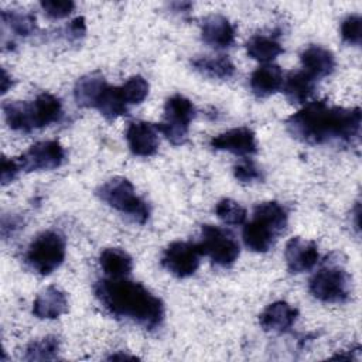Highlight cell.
<instances>
[{"mask_svg": "<svg viewBox=\"0 0 362 362\" xmlns=\"http://www.w3.org/2000/svg\"><path fill=\"white\" fill-rule=\"evenodd\" d=\"M286 126L294 139L311 146H349L359 140L361 109L314 100L291 115Z\"/></svg>", "mask_w": 362, "mask_h": 362, "instance_id": "1", "label": "cell"}, {"mask_svg": "<svg viewBox=\"0 0 362 362\" xmlns=\"http://www.w3.org/2000/svg\"><path fill=\"white\" fill-rule=\"evenodd\" d=\"M93 294L113 317L130 320L146 329H154L164 320V304L141 283L122 279H102L93 284Z\"/></svg>", "mask_w": 362, "mask_h": 362, "instance_id": "2", "label": "cell"}, {"mask_svg": "<svg viewBox=\"0 0 362 362\" xmlns=\"http://www.w3.org/2000/svg\"><path fill=\"white\" fill-rule=\"evenodd\" d=\"M287 226V211L277 201L260 202L255 206L252 221L245 223L242 238L247 249L267 252Z\"/></svg>", "mask_w": 362, "mask_h": 362, "instance_id": "3", "label": "cell"}, {"mask_svg": "<svg viewBox=\"0 0 362 362\" xmlns=\"http://www.w3.org/2000/svg\"><path fill=\"white\" fill-rule=\"evenodd\" d=\"M96 194L109 206L124 214L137 223H146L150 218L148 204L136 195L133 184L124 177L110 178L98 188Z\"/></svg>", "mask_w": 362, "mask_h": 362, "instance_id": "4", "label": "cell"}, {"mask_svg": "<svg viewBox=\"0 0 362 362\" xmlns=\"http://www.w3.org/2000/svg\"><path fill=\"white\" fill-rule=\"evenodd\" d=\"M65 259V239L55 230L37 235L25 252V263L41 276L55 272Z\"/></svg>", "mask_w": 362, "mask_h": 362, "instance_id": "5", "label": "cell"}, {"mask_svg": "<svg viewBox=\"0 0 362 362\" xmlns=\"http://www.w3.org/2000/svg\"><path fill=\"white\" fill-rule=\"evenodd\" d=\"M195 113L194 103L188 98L177 93L165 100L163 122L156 126L171 144L181 146L188 137L189 124Z\"/></svg>", "mask_w": 362, "mask_h": 362, "instance_id": "6", "label": "cell"}, {"mask_svg": "<svg viewBox=\"0 0 362 362\" xmlns=\"http://www.w3.org/2000/svg\"><path fill=\"white\" fill-rule=\"evenodd\" d=\"M197 245L201 255L208 256L215 264L222 267L233 264L240 253L235 236L229 230L215 225H202L201 238Z\"/></svg>", "mask_w": 362, "mask_h": 362, "instance_id": "7", "label": "cell"}, {"mask_svg": "<svg viewBox=\"0 0 362 362\" xmlns=\"http://www.w3.org/2000/svg\"><path fill=\"white\" fill-rule=\"evenodd\" d=\"M308 288L313 297L322 303H345L351 297L352 281L344 269L328 266L310 279Z\"/></svg>", "mask_w": 362, "mask_h": 362, "instance_id": "8", "label": "cell"}, {"mask_svg": "<svg viewBox=\"0 0 362 362\" xmlns=\"http://www.w3.org/2000/svg\"><path fill=\"white\" fill-rule=\"evenodd\" d=\"M201 250L197 243L175 240L171 242L163 252L161 264L175 277L184 279L192 276L198 266Z\"/></svg>", "mask_w": 362, "mask_h": 362, "instance_id": "9", "label": "cell"}, {"mask_svg": "<svg viewBox=\"0 0 362 362\" xmlns=\"http://www.w3.org/2000/svg\"><path fill=\"white\" fill-rule=\"evenodd\" d=\"M18 158L21 171H47L58 168L65 160V150L57 140L38 141Z\"/></svg>", "mask_w": 362, "mask_h": 362, "instance_id": "10", "label": "cell"}, {"mask_svg": "<svg viewBox=\"0 0 362 362\" xmlns=\"http://www.w3.org/2000/svg\"><path fill=\"white\" fill-rule=\"evenodd\" d=\"M156 124L136 120L130 122L126 129V141L130 151L139 157H150L158 150L160 139Z\"/></svg>", "mask_w": 362, "mask_h": 362, "instance_id": "11", "label": "cell"}, {"mask_svg": "<svg viewBox=\"0 0 362 362\" xmlns=\"http://www.w3.org/2000/svg\"><path fill=\"white\" fill-rule=\"evenodd\" d=\"M284 259L290 273L308 272L317 264L320 259L318 246L313 240L294 236L286 243Z\"/></svg>", "mask_w": 362, "mask_h": 362, "instance_id": "12", "label": "cell"}, {"mask_svg": "<svg viewBox=\"0 0 362 362\" xmlns=\"http://www.w3.org/2000/svg\"><path fill=\"white\" fill-rule=\"evenodd\" d=\"M209 144L215 150L229 151L236 156H252L257 151L255 133L245 126L226 130L212 137Z\"/></svg>", "mask_w": 362, "mask_h": 362, "instance_id": "13", "label": "cell"}, {"mask_svg": "<svg viewBox=\"0 0 362 362\" xmlns=\"http://www.w3.org/2000/svg\"><path fill=\"white\" fill-rule=\"evenodd\" d=\"M235 27L233 24L221 14H212L204 18L201 25L202 41L216 49L229 48L235 42Z\"/></svg>", "mask_w": 362, "mask_h": 362, "instance_id": "14", "label": "cell"}, {"mask_svg": "<svg viewBox=\"0 0 362 362\" xmlns=\"http://www.w3.org/2000/svg\"><path fill=\"white\" fill-rule=\"evenodd\" d=\"M297 317V308L291 307L286 301H274L262 311L259 315V322L264 331L286 332L293 327Z\"/></svg>", "mask_w": 362, "mask_h": 362, "instance_id": "15", "label": "cell"}, {"mask_svg": "<svg viewBox=\"0 0 362 362\" xmlns=\"http://www.w3.org/2000/svg\"><path fill=\"white\" fill-rule=\"evenodd\" d=\"M68 310V300L62 290L49 286L33 303V314L40 320H55Z\"/></svg>", "mask_w": 362, "mask_h": 362, "instance_id": "16", "label": "cell"}, {"mask_svg": "<svg viewBox=\"0 0 362 362\" xmlns=\"http://www.w3.org/2000/svg\"><path fill=\"white\" fill-rule=\"evenodd\" d=\"M107 88L105 76L95 71L81 76L74 86V99L81 107H95Z\"/></svg>", "mask_w": 362, "mask_h": 362, "instance_id": "17", "label": "cell"}, {"mask_svg": "<svg viewBox=\"0 0 362 362\" xmlns=\"http://www.w3.org/2000/svg\"><path fill=\"white\" fill-rule=\"evenodd\" d=\"M303 71H305L314 79L328 76L335 69V57L334 54L321 47V45H310L300 55Z\"/></svg>", "mask_w": 362, "mask_h": 362, "instance_id": "18", "label": "cell"}, {"mask_svg": "<svg viewBox=\"0 0 362 362\" xmlns=\"http://www.w3.org/2000/svg\"><path fill=\"white\" fill-rule=\"evenodd\" d=\"M283 71L279 65L264 64L256 68L249 79L252 92L259 98H267L281 89L283 86Z\"/></svg>", "mask_w": 362, "mask_h": 362, "instance_id": "19", "label": "cell"}, {"mask_svg": "<svg viewBox=\"0 0 362 362\" xmlns=\"http://www.w3.org/2000/svg\"><path fill=\"white\" fill-rule=\"evenodd\" d=\"M30 106L34 130L49 126L51 123L58 122L62 116L61 100L48 92L40 93L34 100L30 102Z\"/></svg>", "mask_w": 362, "mask_h": 362, "instance_id": "20", "label": "cell"}, {"mask_svg": "<svg viewBox=\"0 0 362 362\" xmlns=\"http://www.w3.org/2000/svg\"><path fill=\"white\" fill-rule=\"evenodd\" d=\"M99 266L110 279H122L130 274L133 260L130 255L120 247H106L99 255Z\"/></svg>", "mask_w": 362, "mask_h": 362, "instance_id": "21", "label": "cell"}, {"mask_svg": "<svg viewBox=\"0 0 362 362\" xmlns=\"http://www.w3.org/2000/svg\"><path fill=\"white\" fill-rule=\"evenodd\" d=\"M283 92L291 103H305L315 89V79L305 71H293L283 81Z\"/></svg>", "mask_w": 362, "mask_h": 362, "instance_id": "22", "label": "cell"}, {"mask_svg": "<svg viewBox=\"0 0 362 362\" xmlns=\"http://www.w3.org/2000/svg\"><path fill=\"white\" fill-rule=\"evenodd\" d=\"M192 66L202 75L212 79H229L236 68L226 55H202L191 61Z\"/></svg>", "mask_w": 362, "mask_h": 362, "instance_id": "23", "label": "cell"}, {"mask_svg": "<svg viewBox=\"0 0 362 362\" xmlns=\"http://www.w3.org/2000/svg\"><path fill=\"white\" fill-rule=\"evenodd\" d=\"M3 113L6 123L11 130L28 133L34 130L33 117H31V106L30 102L14 100L3 105Z\"/></svg>", "mask_w": 362, "mask_h": 362, "instance_id": "24", "label": "cell"}, {"mask_svg": "<svg viewBox=\"0 0 362 362\" xmlns=\"http://www.w3.org/2000/svg\"><path fill=\"white\" fill-rule=\"evenodd\" d=\"M246 52L250 58L256 61L269 62L283 52V47L273 37L256 34L247 41Z\"/></svg>", "mask_w": 362, "mask_h": 362, "instance_id": "25", "label": "cell"}, {"mask_svg": "<svg viewBox=\"0 0 362 362\" xmlns=\"http://www.w3.org/2000/svg\"><path fill=\"white\" fill-rule=\"evenodd\" d=\"M96 109L109 120L117 119L119 116H123L129 110V105L123 99V95L120 92V86H110L105 89L103 95L100 96Z\"/></svg>", "mask_w": 362, "mask_h": 362, "instance_id": "26", "label": "cell"}, {"mask_svg": "<svg viewBox=\"0 0 362 362\" xmlns=\"http://www.w3.org/2000/svg\"><path fill=\"white\" fill-rule=\"evenodd\" d=\"M3 30L8 28L10 33H14L20 37H28L37 30L35 16L30 13H23L18 10H3L1 11Z\"/></svg>", "mask_w": 362, "mask_h": 362, "instance_id": "27", "label": "cell"}, {"mask_svg": "<svg viewBox=\"0 0 362 362\" xmlns=\"http://www.w3.org/2000/svg\"><path fill=\"white\" fill-rule=\"evenodd\" d=\"M59 351V339L54 335L33 341L25 348L24 359L27 361H48L55 359Z\"/></svg>", "mask_w": 362, "mask_h": 362, "instance_id": "28", "label": "cell"}, {"mask_svg": "<svg viewBox=\"0 0 362 362\" xmlns=\"http://www.w3.org/2000/svg\"><path fill=\"white\" fill-rule=\"evenodd\" d=\"M216 216L226 225H243L246 221V209L236 201L230 198L221 199L215 206Z\"/></svg>", "mask_w": 362, "mask_h": 362, "instance_id": "29", "label": "cell"}, {"mask_svg": "<svg viewBox=\"0 0 362 362\" xmlns=\"http://www.w3.org/2000/svg\"><path fill=\"white\" fill-rule=\"evenodd\" d=\"M148 82L141 75L130 76L122 86L120 92L127 105H139L148 95Z\"/></svg>", "mask_w": 362, "mask_h": 362, "instance_id": "30", "label": "cell"}, {"mask_svg": "<svg viewBox=\"0 0 362 362\" xmlns=\"http://www.w3.org/2000/svg\"><path fill=\"white\" fill-rule=\"evenodd\" d=\"M362 18L359 14H349L341 23V37L346 44L359 45L362 40L361 34Z\"/></svg>", "mask_w": 362, "mask_h": 362, "instance_id": "31", "label": "cell"}, {"mask_svg": "<svg viewBox=\"0 0 362 362\" xmlns=\"http://www.w3.org/2000/svg\"><path fill=\"white\" fill-rule=\"evenodd\" d=\"M233 175L240 182H253V181L263 180L262 170L256 165L255 161L249 158L242 160L233 167Z\"/></svg>", "mask_w": 362, "mask_h": 362, "instance_id": "32", "label": "cell"}, {"mask_svg": "<svg viewBox=\"0 0 362 362\" xmlns=\"http://www.w3.org/2000/svg\"><path fill=\"white\" fill-rule=\"evenodd\" d=\"M41 8L49 18L58 20L68 17L75 8V3L71 0H44L41 1Z\"/></svg>", "mask_w": 362, "mask_h": 362, "instance_id": "33", "label": "cell"}, {"mask_svg": "<svg viewBox=\"0 0 362 362\" xmlns=\"http://www.w3.org/2000/svg\"><path fill=\"white\" fill-rule=\"evenodd\" d=\"M20 171H21V167L17 157H13V158H8L6 156L1 157V184L3 185L10 184L18 175Z\"/></svg>", "mask_w": 362, "mask_h": 362, "instance_id": "34", "label": "cell"}, {"mask_svg": "<svg viewBox=\"0 0 362 362\" xmlns=\"http://www.w3.org/2000/svg\"><path fill=\"white\" fill-rule=\"evenodd\" d=\"M86 33V23L83 17H76L74 18L66 27H65V34L69 41H78L81 40Z\"/></svg>", "mask_w": 362, "mask_h": 362, "instance_id": "35", "label": "cell"}, {"mask_svg": "<svg viewBox=\"0 0 362 362\" xmlns=\"http://www.w3.org/2000/svg\"><path fill=\"white\" fill-rule=\"evenodd\" d=\"M21 219L18 216H3V222H1V233L3 238H7L8 235H13V232L16 229H20L21 226Z\"/></svg>", "mask_w": 362, "mask_h": 362, "instance_id": "36", "label": "cell"}, {"mask_svg": "<svg viewBox=\"0 0 362 362\" xmlns=\"http://www.w3.org/2000/svg\"><path fill=\"white\" fill-rule=\"evenodd\" d=\"M0 82H1V93H6L11 88V85H13L11 76L7 74V71L4 68H1V79H0Z\"/></svg>", "mask_w": 362, "mask_h": 362, "instance_id": "37", "label": "cell"}, {"mask_svg": "<svg viewBox=\"0 0 362 362\" xmlns=\"http://www.w3.org/2000/svg\"><path fill=\"white\" fill-rule=\"evenodd\" d=\"M171 7H177L174 11H182L188 13L191 10V3H173Z\"/></svg>", "mask_w": 362, "mask_h": 362, "instance_id": "38", "label": "cell"}, {"mask_svg": "<svg viewBox=\"0 0 362 362\" xmlns=\"http://www.w3.org/2000/svg\"><path fill=\"white\" fill-rule=\"evenodd\" d=\"M109 359H136V356H133V355H123V354H113L112 356H109Z\"/></svg>", "mask_w": 362, "mask_h": 362, "instance_id": "39", "label": "cell"}]
</instances>
